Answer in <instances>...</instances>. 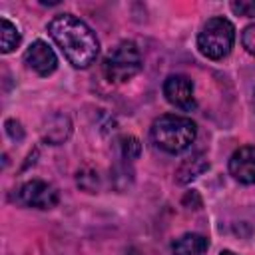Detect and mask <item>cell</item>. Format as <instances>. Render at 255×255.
<instances>
[{"instance_id":"cell-12","label":"cell","mask_w":255,"mask_h":255,"mask_svg":"<svg viewBox=\"0 0 255 255\" xmlns=\"http://www.w3.org/2000/svg\"><path fill=\"white\" fill-rule=\"evenodd\" d=\"M18 44H20V32H18V28L8 18H2V52L8 54Z\"/></svg>"},{"instance_id":"cell-5","label":"cell","mask_w":255,"mask_h":255,"mask_svg":"<svg viewBox=\"0 0 255 255\" xmlns=\"http://www.w3.org/2000/svg\"><path fill=\"white\" fill-rule=\"evenodd\" d=\"M24 207H36V209H52L58 203V191L52 183L42 179H30L22 183L14 197Z\"/></svg>"},{"instance_id":"cell-3","label":"cell","mask_w":255,"mask_h":255,"mask_svg":"<svg viewBox=\"0 0 255 255\" xmlns=\"http://www.w3.org/2000/svg\"><path fill=\"white\" fill-rule=\"evenodd\" d=\"M233 42H235V26L223 16L209 18L197 34V48L209 60L225 58L231 52Z\"/></svg>"},{"instance_id":"cell-4","label":"cell","mask_w":255,"mask_h":255,"mask_svg":"<svg viewBox=\"0 0 255 255\" xmlns=\"http://www.w3.org/2000/svg\"><path fill=\"white\" fill-rule=\"evenodd\" d=\"M102 70H104V76L114 84H124L131 80L141 70V54L137 46L129 40L120 42L104 58Z\"/></svg>"},{"instance_id":"cell-2","label":"cell","mask_w":255,"mask_h":255,"mask_svg":"<svg viewBox=\"0 0 255 255\" xmlns=\"http://www.w3.org/2000/svg\"><path fill=\"white\" fill-rule=\"evenodd\" d=\"M149 135L159 149L167 153H181L193 143L197 135V128L185 116L163 114L151 124Z\"/></svg>"},{"instance_id":"cell-8","label":"cell","mask_w":255,"mask_h":255,"mask_svg":"<svg viewBox=\"0 0 255 255\" xmlns=\"http://www.w3.org/2000/svg\"><path fill=\"white\" fill-rule=\"evenodd\" d=\"M229 173L245 185L255 183V145H243L229 157Z\"/></svg>"},{"instance_id":"cell-7","label":"cell","mask_w":255,"mask_h":255,"mask_svg":"<svg viewBox=\"0 0 255 255\" xmlns=\"http://www.w3.org/2000/svg\"><path fill=\"white\" fill-rule=\"evenodd\" d=\"M24 62L38 76H50L58 68V58L44 40H34L28 46V50L24 52Z\"/></svg>"},{"instance_id":"cell-11","label":"cell","mask_w":255,"mask_h":255,"mask_svg":"<svg viewBox=\"0 0 255 255\" xmlns=\"http://www.w3.org/2000/svg\"><path fill=\"white\" fill-rule=\"evenodd\" d=\"M207 169H209V159L203 153H195V155H191L179 163V167L175 169V181L177 183H189Z\"/></svg>"},{"instance_id":"cell-6","label":"cell","mask_w":255,"mask_h":255,"mask_svg":"<svg viewBox=\"0 0 255 255\" xmlns=\"http://www.w3.org/2000/svg\"><path fill=\"white\" fill-rule=\"evenodd\" d=\"M163 96L173 108H177L181 112H191L197 106L195 96H193V82L183 74H171L165 78Z\"/></svg>"},{"instance_id":"cell-15","label":"cell","mask_w":255,"mask_h":255,"mask_svg":"<svg viewBox=\"0 0 255 255\" xmlns=\"http://www.w3.org/2000/svg\"><path fill=\"white\" fill-rule=\"evenodd\" d=\"M241 44L243 48L255 56V24H249L247 28H243L241 32Z\"/></svg>"},{"instance_id":"cell-19","label":"cell","mask_w":255,"mask_h":255,"mask_svg":"<svg viewBox=\"0 0 255 255\" xmlns=\"http://www.w3.org/2000/svg\"><path fill=\"white\" fill-rule=\"evenodd\" d=\"M253 108H255V90H253Z\"/></svg>"},{"instance_id":"cell-9","label":"cell","mask_w":255,"mask_h":255,"mask_svg":"<svg viewBox=\"0 0 255 255\" xmlns=\"http://www.w3.org/2000/svg\"><path fill=\"white\" fill-rule=\"evenodd\" d=\"M70 133H72V122L64 114H54L44 124V129H42L44 139L48 143H52V145H58V143L66 141L70 137Z\"/></svg>"},{"instance_id":"cell-1","label":"cell","mask_w":255,"mask_h":255,"mask_svg":"<svg viewBox=\"0 0 255 255\" xmlns=\"http://www.w3.org/2000/svg\"><path fill=\"white\" fill-rule=\"evenodd\" d=\"M48 34L74 68H88L96 62L100 42L94 30L74 14H56L48 22Z\"/></svg>"},{"instance_id":"cell-17","label":"cell","mask_w":255,"mask_h":255,"mask_svg":"<svg viewBox=\"0 0 255 255\" xmlns=\"http://www.w3.org/2000/svg\"><path fill=\"white\" fill-rule=\"evenodd\" d=\"M126 255H139V253H137V251H135V249H129V251H128V253H126Z\"/></svg>"},{"instance_id":"cell-14","label":"cell","mask_w":255,"mask_h":255,"mask_svg":"<svg viewBox=\"0 0 255 255\" xmlns=\"http://www.w3.org/2000/svg\"><path fill=\"white\" fill-rule=\"evenodd\" d=\"M229 8L237 14V16H245V18H255V2L253 0H239V2H231Z\"/></svg>"},{"instance_id":"cell-10","label":"cell","mask_w":255,"mask_h":255,"mask_svg":"<svg viewBox=\"0 0 255 255\" xmlns=\"http://www.w3.org/2000/svg\"><path fill=\"white\" fill-rule=\"evenodd\" d=\"M207 239L199 233H183L171 243V255H205L207 253Z\"/></svg>"},{"instance_id":"cell-16","label":"cell","mask_w":255,"mask_h":255,"mask_svg":"<svg viewBox=\"0 0 255 255\" xmlns=\"http://www.w3.org/2000/svg\"><path fill=\"white\" fill-rule=\"evenodd\" d=\"M4 126H6V133H8L12 139H16V141L24 139V129H22L20 122H16V120H6Z\"/></svg>"},{"instance_id":"cell-18","label":"cell","mask_w":255,"mask_h":255,"mask_svg":"<svg viewBox=\"0 0 255 255\" xmlns=\"http://www.w3.org/2000/svg\"><path fill=\"white\" fill-rule=\"evenodd\" d=\"M219 255H235V253H233V251H221Z\"/></svg>"},{"instance_id":"cell-13","label":"cell","mask_w":255,"mask_h":255,"mask_svg":"<svg viewBox=\"0 0 255 255\" xmlns=\"http://www.w3.org/2000/svg\"><path fill=\"white\" fill-rule=\"evenodd\" d=\"M120 151H122V157H124V159L133 161V159H137L139 153H141V143H139V139L133 137V135H124V137L120 139Z\"/></svg>"}]
</instances>
